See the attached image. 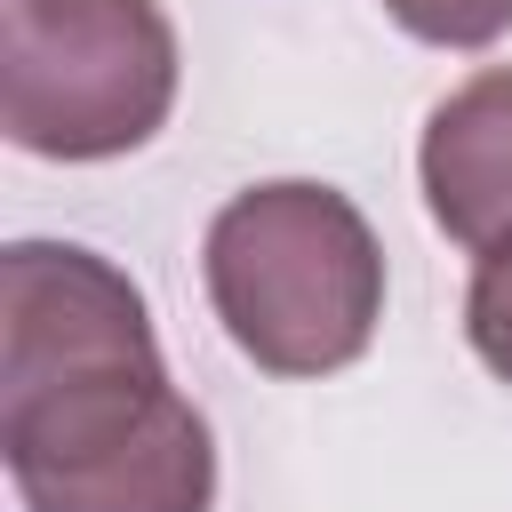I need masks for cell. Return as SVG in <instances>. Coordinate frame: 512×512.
Masks as SVG:
<instances>
[{"label":"cell","mask_w":512,"mask_h":512,"mask_svg":"<svg viewBox=\"0 0 512 512\" xmlns=\"http://www.w3.org/2000/svg\"><path fill=\"white\" fill-rule=\"evenodd\" d=\"M0 456L24 512L216 504V440L168 384L144 288L80 240L0 256Z\"/></svg>","instance_id":"6da1fadb"},{"label":"cell","mask_w":512,"mask_h":512,"mask_svg":"<svg viewBox=\"0 0 512 512\" xmlns=\"http://www.w3.org/2000/svg\"><path fill=\"white\" fill-rule=\"evenodd\" d=\"M200 280L232 352L264 376H336L376 344L384 320L376 232L336 184L312 176L232 192L208 216Z\"/></svg>","instance_id":"7a4b0ae2"},{"label":"cell","mask_w":512,"mask_h":512,"mask_svg":"<svg viewBox=\"0 0 512 512\" xmlns=\"http://www.w3.org/2000/svg\"><path fill=\"white\" fill-rule=\"evenodd\" d=\"M384 16L424 48H488L512 32V0H384Z\"/></svg>","instance_id":"8992f818"},{"label":"cell","mask_w":512,"mask_h":512,"mask_svg":"<svg viewBox=\"0 0 512 512\" xmlns=\"http://www.w3.org/2000/svg\"><path fill=\"white\" fill-rule=\"evenodd\" d=\"M416 184L456 248L480 256L512 240V64H488L432 104L416 144Z\"/></svg>","instance_id":"277c9868"},{"label":"cell","mask_w":512,"mask_h":512,"mask_svg":"<svg viewBox=\"0 0 512 512\" xmlns=\"http://www.w3.org/2000/svg\"><path fill=\"white\" fill-rule=\"evenodd\" d=\"M464 336L480 352V368L496 384H512V240L472 256V288H464Z\"/></svg>","instance_id":"5b68a950"},{"label":"cell","mask_w":512,"mask_h":512,"mask_svg":"<svg viewBox=\"0 0 512 512\" xmlns=\"http://www.w3.org/2000/svg\"><path fill=\"white\" fill-rule=\"evenodd\" d=\"M176 104L160 0H0V128L40 160H120Z\"/></svg>","instance_id":"3957f363"}]
</instances>
